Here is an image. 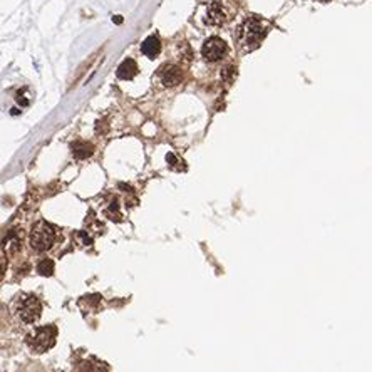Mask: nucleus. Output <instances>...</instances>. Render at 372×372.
<instances>
[{
  "label": "nucleus",
  "instance_id": "f257e3e1",
  "mask_svg": "<svg viewBox=\"0 0 372 372\" xmlns=\"http://www.w3.org/2000/svg\"><path fill=\"white\" fill-rule=\"evenodd\" d=\"M267 34V29L264 22L256 17H248L240 27V42L247 50H253L255 47L260 46V42L264 41Z\"/></svg>",
  "mask_w": 372,
  "mask_h": 372
},
{
  "label": "nucleus",
  "instance_id": "f03ea898",
  "mask_svg": "<svg viewBox=\"0 0 372 372\" xmlns=\"http://www.w3.org/2000/svg\"><path fill=\"white\" fill-rule=\"evenodd\" d=\"M55 337H57V329L54 325H44L37 327V329L27 336V345L32 352L35 354H44L49 349H52L55 345Z\"/></svg>",
  "mask_w": 372,
  "mask_h": 372
},
{
  "label": "nucleus",
  "instance_id": "7ed1b4c3",
  "mask_svg": "<svg viewBox=\"0 0 372 372\" xmlns=\"http://www.w3.org/2000/svg\"><path fill=\"white\" fill-rule=\"evenodd\" d=\"M15 313L24 324H34L42 315V304L35 295H21L15 300Z\"/></svg>",
  "mask_w": 372,
  "mask_h": 372
},
{
  "label": "nucleus",
  "instance_id": "20e7f679",
  "mask_svg": "<svg viewBox=\"0 0 372 372\" xmlns=\"http://www.w3.org/2000/svg\"><path fill=\"white\" fill-rule=\"evenodd\" d=\"M55 238H57L55 228L46 221H39L32 228L30 247L32 250H35V252H47L49 248H52Z\"/></svg>",
  "mask_w": 372,
  "mask_h": 372
},
{
  "label": "nucleus",
  "instance_id": "39448f33",
  "mask_svg": "<svg viewBox=\"0 0 372 372\" xmlns=\"http://www.w3.org/2000/svg\"><path fill=\"white\" fill-rule=\"evenodd\" d=\"M227 52V44L220 37H210V39L204 41L203 47H201V54L207 61L215 62L220 61Z\"/></svg>",
  "mask_w": 372,
  "mask_h": 372
},
{
  "label": "nucleus",
  "instance_id": "423d86ee",
  "mask_svg": "<svg viewBox=\"0 0 372 372\" xmlns=\"http://www.w3.org/2000/svg\"><path fill=\"white\" fill-rule=\"evenodd\" d=\"M227 21V14L225 9L220 2H211L207 9V17H204V22L208 25H221Z\"/></svg>",
  "mask_w": 372,
  "mask_h": 372
},
{
  "label": "nucleus",
  "instance_id": "0eeeda50",
  "mask_svg": "<svg viewBox=\"0 0 372 372\" xmlns=\"http://www.w3.org/2000/svg\"><path fill=\"white\" fill-rule=\"evenodd\" d=\"M159 78H161L164 86H176L179 81H181L183 74L179 67L176 66H164L161 70H159Z\"/></svg>",
  "mask_w": 372,
  "mask_h": 372
},
{
  "label": "nucleus",
  "instance_id": "6e6552de",
  "mask_svg": "<svg viewBox=\"0 0 372 372\" xmlns=\"http://www.w3.org/2000/svg\"><path fill=\"white\" fill-rule=\"evenodd\" d=\"M141 52H143L146 57H150V59H155V57L161 52V42H159L156 35H150L143 44H141Z\"/></svg>",
  "mask_w": 372,
  "mask_h": 372
},
{
  "label": "nucleus",
  "instance_id": "1a4fd4ad",
  "mask_svg": "<svg viewBox=\"0 0 372 372\" xmlns=\"http://www.w3.org/2000/svg\"><path fill=\"white\" fill-rule=\"evenodd\" d=\"M118 78L119 79H124V81H129L133 79L134 76L138 74V64L134 62L133 59H126L119 64V67H118Z\"/></svg>",
  "mask_w": 372,
  "mask_h": 372
},
{
  "label": "nucleus",
  "instance_id": "9d476101",
  "mask_svg": "<svg viewBox=\"0 0 372 372\" xmlns=\"http://www.w3.org/2000/svg\"><path fill=\"white\" fill-rule=\"evenodd\" d=\"M70 150H72L74 158H78V159H86V158H89L92 155V146L89 143H82V141L74 143Z\"/></svg>",
  "mask_w": 372,
  "mask_h": 372
},
{
  "label": "nucleus",
  "instance_id": "9b49d317",
  "mask_svg": "<svg viewBox=\"0 0 372 372\" xmlns=\"http://www.w3.org/2000/svg\"><path fill=\"white\" fill-rule=\"evenodd\" d=\"M37 272H39L42 277H50V275L54 273V262L49 260V258L39 262V265H37Z\"/></svg>",
  "mask_w": 372,
  "mask_h": 372
},
{
  "label": "nucleus",
  "instance_id": "f8f14e48",
  "mask_svg": "<svg viewBox=\"0 0 372 372\" xmlns=\"http://www.w3.org/2000/svg\"><path fill=\"white\" fill-rule=\"evenodd\" d=\"M324 2H327V0H324Z\"/></svg>",
  "mask_w": 372,
  "mask_h": 372
}]
</instances>
